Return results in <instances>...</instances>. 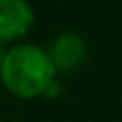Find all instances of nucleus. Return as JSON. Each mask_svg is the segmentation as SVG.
Instances as JSON below:
<instances>
[{
    "label": "nucleus",
    "instance_id": "nucleus-2",
    "mask_svg": "<svg viewBox=\"0 0 122 122\" xmlns=\"http://www.w3.org/2000/svg\"><path fill=\"white\" fill-rule=\"evenodd\" d=\"M47 55L55 73H71L87 59V43L79 33L65 30L51 41Z\"/></svg>",
    "mask_w": 122,
    "mask_h": 122
},
{
    "label": "nucleus",
    "instance_id": "nucleus-4",
    "mask_svg": "<svg viewBox=\"0 0 122 122\" xmlns=\"http://www.w3.org/2000/svg\"><path fill=\"white\" fill-rule=\"evenodd\" d=\"M2 55H4V49H2V43H0V59H2Z\"/></svg>",
    "mask_w": 122,
    "mask_h": 122
},
{
    "label": "nucleus",
    "instance_id": "nucleus-3",
    "mask_svg": "<svg viewBox=\"0 0 122 122\" xmlns=\"http://www.w3.org/2000/svg\"><path fill=\"white\" fill-rule=\"evenodd\" d=\"M33 22L35 12L26 0H0V43L22 39Z\"/></svg>",
    "mask_w": 122,
    "mask_h": 122
},
{
    "label": "nucleus",
    "instance_id": "nucleus-1",
    "mask_svg": "<svg viewBox=\"0 0 122 122\" xmlns=\"http://www.w3.org/2000/svg\"><path fill=\"white\" fill-rule=\"evenodd\" d=\"M0 79L12 96L30 100L45 96L57 73L45 49L22 43L4 51L0 59Z\"/></svg>",
    "mask_w": 122,
    "mask_h": 122
}]
</instances>
